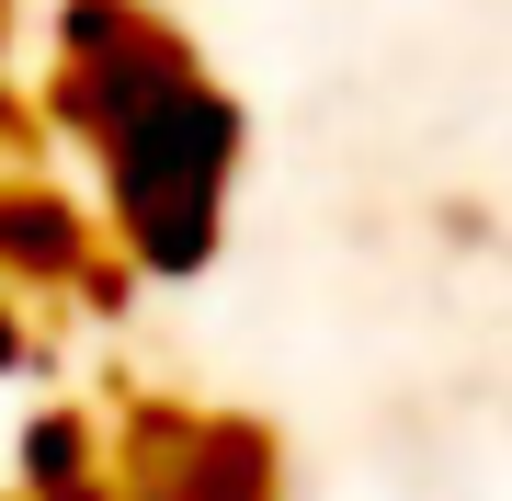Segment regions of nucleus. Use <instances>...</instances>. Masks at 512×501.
Instances as JSON below:
<instances>
[{
  "label": "nucleus",
  "mask_w": 512,
  "mask_h": 501,
  "mask_svg": "<svg viewBox=\"0 0 512 501\" xmlns=\"http://www.w3.org/2000/svg\"><path fill=\"white\" fill-rule=\"evenodd\" d=\"M57 114L92 137L114 228H126V251L148 274L217 262L239 114L183 57V35L160 12H137V0H69L57 12Z\"/></svg>",
  "instance_id": "obj_1"
},
{
  "label": "nucleus",
  "mask_w": 512,
  "mask_h": 501,
  "mask_svg": "<svg viewBox=\"0 0 512 501\" xmlns=\"http://www.w3.org/2000/svg\"><path fill=\"white\" fill-rule=\"evenodd\" d=\"M0 251H12V262H35V274H69V262H80V217H69V205H57V194H0Z\"/></svg>",
  "instance_id": "obj_2"
}]
</instances>
